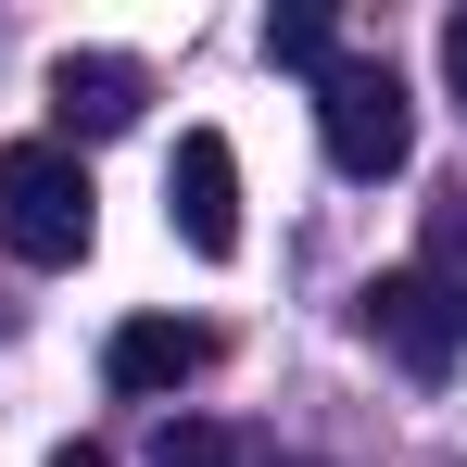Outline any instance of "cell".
Segmentation results:
<instances>
[{"label":"cell","instance_id":"6da1fadb","mask_svg":"<svg viewBox=\"0 0 467 467\" xmlns=\"http://www.w3.org/2000/svg\"><path fill=\"white\" fill-rule=\"evenodd\" d=\"M88 228H101L88 164L64 152V140H13V152H0V240H13V265H77Z\"/></svg>","mask_w":467,"mask_h":467},{"label":"cell","instance_id":"7a4b0ae2","mask_svg":"<svg viewBox=\"0 0 467 467\" xmlns=\"http://www.w3.org/2000/svg\"><path fill=\"white\" fill-rule=\"evenodd\" d=\"M316 140L341 177H404L417 164V88L391 64H328L316 77Z\"/></svg>","mask_w":467,"mask_h":467},{"label":"cell","instance_id":"3957f363","mask_svg":"<svg viewBox=\"0 0 467 467\" xmlns=\"http://www.w3.org/2000/svg\"><path fill=\"white\" fill-rule=\"evenodd\" d=\"M367 341H379L404 379H442L467 354V304L430 278V265H391V278H367Z\"/></svg>","mask_w":467,"mask_h":467},{"label":"cell","instance_id":"277c9868","mask_svg":"<svg viewBox=\"0 0 467 467\" xmlns=\"http://www.w3.org/2000/svg\"><path fill=\"white\" fill-rule=\"evenodd\" d=\"M164 228L190 240L202 265H228V253H240V152L215 140V127H190L177 164H164Z\"/></svg>","mask_w":467,"mask_h":467},{"label":"cell","instance_id":"5b68a950","mask_svg":"<svg viewBox=\"0 0 467 467\" xmlns=\"http://www.w3.org/2000/svg\"><path fill=\"white\" fill-rule=\"evenodd\" d=\"M215 367V328L202 316H127L114 341H101V379L127 391V404H152V391H190Z\"/></svg>","mask_w":467,"mask_h":467},{"label":"cell","instance_id":"8992f818","mask_svg":"<svg viewBox=\"0 0 467 467\" xmlns=\"http://www.w3.org/2000/svg\"><path fill=\"white\" fill-rule=\"evenodd\" d=\"M140 101H152V77H140L127 51H64V64H51V114H64V140H114V127H140Z\"/></svg>","mask_w":467,"mask_h":467},{"label":"cell","instance_id":"52a82bcc","mask_svg":"<svg viewBox=\"0 0 467 467\" xmlns=\"http://www.w3.org/2000/svg\"><path fill=\"white\" fill-rule=\"evenodd\" d=\"M265 64H278V77H328V64H341V51H328V13H316V0L265 13Z\"/></svg>","mask_w":467,"mask_h":467},{"label":"cell","instance_id":"ba28073f","mask_svg":"<svg viewBox=\"0 0 467 467\" xmlns=\"http://www.w3.org/2000/svg\"><path fill=\"white\" fill-rule=\"evenodd\" d=\"M152 467H253V442H240V430H215V417H177V430L152 442Z\"/></svg>","mask_w":467,"mask_h":467},{"label":"cell","instance_id":"9c48e42d","mask_svg":"<svg viewBox=\"0 0 467 467\" xmlns=\"http://www.w3.org/2000/svg\"><path fill=\"white\" fill-rule=\"evenodd\" d=\"M442 88H455V114H467V13H442Z\"/></svg>","mask_w":467,"mask_h":467},{"label":"cell","instance_id":"30bf717a","mask_svg":"<svg viewBox=\"0 0 467 467\" xmlns=\"http://www.w3.org/2000/svg\"><path fill=\"white\" fill-rule=\"evenodd\" d=\"M51 467H114V455H101V442H64V455H51Z\"/></svg>","mask_w":467,"mask_h":467},{"label":"cell","instance_id":"8fae6325","mask_svg":"<svg viewBox=\"0 0 467 467\" xmlns=\"http://www.w3.org/2000/svg\"><path fill=\"white\" fill-rule=\"evenodd\" d=\"M253 467H304V455H265V442H253Z\"/></svg>","mask_w":467,"mask_h":467}]
</instances>
